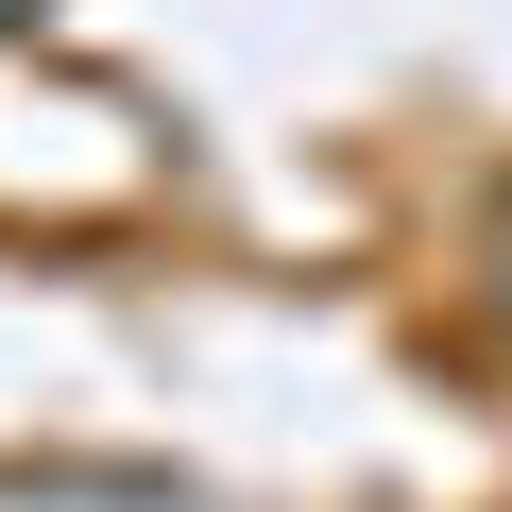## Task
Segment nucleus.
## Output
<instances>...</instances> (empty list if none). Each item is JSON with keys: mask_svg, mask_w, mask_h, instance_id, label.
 Here are the masks:
<instances>
[{"mask_svg": "<svg viewBox=\"0 0 512 512\" xmlns=\"http://www.w3.org/2000/svg\"><path fill=\"white\" fill-rule=\"evenodd\" d=\"M18 18H35V0H0V35H18Z\"/></svg>", "mask_w": 512, "mask_h": 512, "instance_id": "f257e3e1", "label": "nucleus"}, {"mask_svg": "<svg viewBox=\"0 0 512 512\" xmlns=\"http://www.w3.org/2000/svg\"><path fill=\"white\" fill-rule=\"evenodd\" d=\"M495 308H512V256H495Z\"/></svg>", "mask_w": 512, "mask_h": 512, "instance_id": "f03ea898", "label": "nucleus"}]
</instances>
